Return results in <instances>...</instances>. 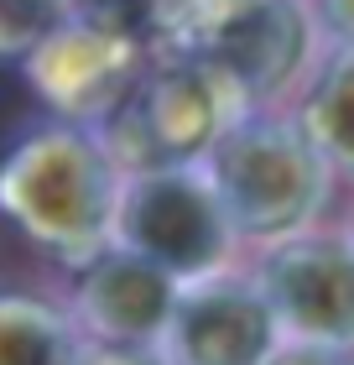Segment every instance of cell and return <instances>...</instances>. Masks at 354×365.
Masks as SVG:
<instances>
[{
	"label": "cell",
	"instance_id": "cell-1",
	"mask_svg": "<svg viewBox=\"0 0 354 365\" xmlns=\"http://www.w3.org/2000/svg\"><path fill=\"white\" fill-rule=\"evenodd\" d=\"M125 173L94 130L53 125L0 157V209L53 256L89 267L115 245Z\"/></svg>",
	"mask_w": 354,
	"mask_h": 365
},
{
	"label": "cell",
	"instance_id": "cell-2",
	"mask_svg": "<svg viewBox=\"0 0 354 365\" xmlns=\"http://www.w3.org/2000/svg\"><path fill=\"white\" fill-rule=\"evenodd\" d=\"M250 115L256 99L219 58L167 53L94 136L115 168L136 178L157 168H204Z\"/></svg>",
	"mask_w": 354,
	"mask_h": 365
},
{
	"label": "cell",
	"instance_id": "cell-3",
	"mask_svg": "<svg viewBox=\"0 0 354 365\" xmlns=\"http://www.w3.org/2000/svg\"><path fill=\"white\" fill-rule=\"evenodd\" d=\"M204 168L234 220V235L261 251L318 230L333 198V168L323 152L297 125V115L276 110H256Z\"/></svg>",
	"mask_w": 354,
	"mask_h": 365
},
{
	"label": "cell",
	"instance_id": "cell-4",
	"mask_svg": "<svg viewBox=\"0 0 354 365\" xmlns=\"http://www.w3.org/2000/svg\"><path fill=\"white\" fill-rule=\"evenodd\" d=\"M115 245L146 256L151 267L193 287V282L234 272V256L245 240L234 235V220L209 168H157L125 178Z\"/></svg>",
	"mask_w": 354,
	"mask_h": 365
},
{
	"label": "cell",
	"instance_id": "cell-5",
	"mask_svg": "<svg viewBox=\"0 0 354 365\" xmlns=\"http://www.w3.org/2000/svg\"><path fill=\"white\" fill-rule=\"evenodd\" d=\"M250 277L286 339L354 350V240L344 230L318 225L308 235L266 245Z\"/></svg>",
	"mask_w": 354,
	"mask_h": 365
},
{
	"label": "cell",
	"instance_id": "cell-6",
	"mask_svg": "<svg viewBox=\"0 0 354 365\" xmlns=\"http://www.w3.org/2000/svg\"><path fill=\"white\" fill-rule=\"evenodd\" d=\"M281 344L286 334L266 292L256 287L250 272L234 267L224 277L182 287L157 355L167 365H271Z\"/></svg>",
	"mask_w": 354,
	"mask_h": 365
},
{
	"label": "cell",
	"instance_id": "cell-7",
	"mask_svg": "<svg viewBox=\"0 0 354 365\" xmlns=\"http://www.w3.org/2000/svg\"><path fill=\"white\" fill-rule=\"evenodd\" d=\"M151 63L157 58L146 47L68 16L63 26H53L37 42V84L68 120H78L83 130L89 125L99 130L136 94V84L146 78Z\"/></svg>",
	"mask_w": 354,
	"mask_h": 365
},
{
	"label": "cell",
	"instance_id": "cell-8",
	"mask_svg": "<svg viewBox=\"0 0 354 365\" xmlns=\"http://www.w3.org/2000/svg\"><path fill=\"white\" fill-rule=\"evenodd\" d=\"M182 282L151 267L146 256L110 245L89 267H78V329L89 344H110V350H162L167 324L177 313Z\"/></svg>",
	"mask_w": 354,
	"mask_h": 365
},
{
	"label": "cell",
	"instance_id": "cell-9",
	"mask_svg": "<svg viewBox=\"0 0 354 365\" xmlns=\"http://www.w3.org/2000/svg\"><path fill=\"white\" fill-rule=\"evenodd\" d=\"M313 47H318V16L302 0H266V6L209 31L193 53L219 58L256 99V110H266L302 73H313Z\"/></svg>",
	"mask_w": 354,
	"mask_h": 365
},
{
	"label": "cell",
	"instance_id": "cell-10",
	"mask_svg": "<svg viewBox=\"0 0 354 365\" xmlns=\"http://www.w3.org/2000/svg\"><path fill=\"white\" fill-rule=\"evenodd\" d=\"M297 125L313 136L333 178L354 182V47H328V58L313 63L308 89L297 105Z\"/></svg>",
	"mask_w": 354,
	"mask_h": 365
},
{
	"label": "cell",
	"instance_id": "cell-11",
	"mask_svg": "<svg viewBox=\"0 0 354 365\" xmlns=\"http://www.w3.org/2000/svg\"><path fill=\"white\" fill-rule=\"evenodd\" d=\"M83 329L42 297H0V365H83Z\"/></svg>",
	"mask_w": 354,
	"mask_h": 365
},
{
	"label": "cell",
	"instance_id": "cell-12",
	"mask_svg": "<svg viewBox=\"0 0 354 365\" xmlns=\"http://www.w3.org/2000/svg\"><path fill=\"white\" fill-rule=\"evenodd\" d=\"M78 21L146 47L151 58L177 53L182 42V0H68Z\"/></svg>",
	"mask_w": 354,
	"mask_h": 365
},
{
	"label": "cell",
	"instance_id": "cell-13",
	"mask_svg": "<svg viewBox=\"0 0 354 365\" xmlns=\"http://www.w3.org/2000/svg\"><path fill=\"white\" fill-rule=\"evenodd\" d=\"M256 6H266V0H182V42H177V53H193L209 31H219L224 21H234V16H245Z\"/></svg>",
	"mask_w": 354,
	"mask_h": 365
},
{
	"label": "cell",
	"instance_id": "cell-14",
	"mask_svg": "<svg viewBox=\"0 0 354 365\" xmlns=\"http://www.w3.org/2000/svg\"><path fill=\"white\" fill-rule=\"evenodd\" d=\"M271 365H354V350H333V344H297L286 339Z\"/></svg>",
	"mask_w": 354,
	"mask_h": 365
},
{
	"label": "cell",
	"instance_id": "cell-15",
	"mask_svg": "<svg viewBox=\"0 0 354 365\" xmlns=\"http://www.w3.org/2000/svg\"><path fill=\"white\" fill-rule=\"evenodd\" d=\"M313 6H318V26L339 47H354V0H313Z\"/></svg>",
	"mask_w": 354,
	"mask_h": 365
},
{
	"label": "cell",
	"instance_id": "cell-16",
	"mask_svg": "<svg viewBox=\"0 0 354 365\" xmlns=\"http://www.w3.org/2000/svg\"><path fill=\"white\" fill-rule=\"evenodd\" d=\"M130 365H167L157 350H136V355H130Z\"/></svg>",
	"mask_w": 354,
	"mask_h": 365
},
{
	"label": "cell",
	"instance_id": "cell-17",
	"mask_svg": "<svg viewBox=\"0 0 354 365\" xmlns=\"http://www.w3.org/2000/svg\"><path fill=\"white\" fill-rule=\"evenodd\" d=\"M344 235H349V240H354V214H349V225H344Z\"/></svg>",
	"mask_w": 354,
	"mask_h": 365
}]
</instances>
